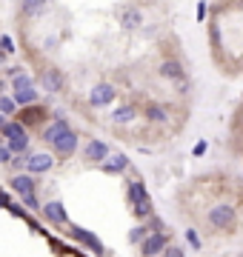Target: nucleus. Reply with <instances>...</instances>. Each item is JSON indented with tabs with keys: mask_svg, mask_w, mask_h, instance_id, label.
Here are the masks:
<instances>
[{
	"mask_svg": "<svg viewBox=\"0 0 243 257\" xmlns=\"http://www.w3.org/2000/svg\"><path fill=\"white\" fill-rule=\"evenodd\" d=\"M20 72H23V66H3V77H9V80L12 77H18Z\"/></svg>",
	"mask_w": 243,
	"mask_h": 257,
	"instance_id": "30",
	"label": "nucleus"
},
{
	"mask_svg": "<svg viewBox=\"0 0 243 257\" xmlns=\"http://www.w3.org/2000/svg\"><path fill=\"white\" fill-rule=\"evenodd\" d=\"M141 114L149 120L152 126H166L169 123V106L166 103H155L152 100V103H146V106L141 109Z\"/></svg>",
	"mask_w": 243,
	"mask_h": 257,
	"instance_id": "17",
	"label": "nucleus"
},
{
	"mask_svg": "<svg viewBox=\"0 0 243 257\" xmlns=\"http://www.w3.org/2000/svg\"><path fill=\"white\" fill-rule=\"evenodd\" d=\"M49 9H52L49 0H20V18L26 20H40Z\"/></svg>",
	"mask_w": 243,
	"mask_h": 257,
	"instance_id": "18",
	"label": "nucleus"
},
{
	"mask_svg": "<svg viewBox=\"0 0 243 257\" xmlns=\"http://www.w3.org/2000/svg\"><path fill=\"white\" fill-rule=\"evenodd\" d=\"M49 243H52V248H55L57 254H66V251H69V248H66V246H63V243H60L57 237H49Z\"/></svg>",
	"mask_w": 243,
	"mask_h": 257,
	"instance_id": "33",
	"label": "nucleus"
},
{
	"mask_svg": "<svg viewBox=\"0 0 243 257\" xmlns=\"http://www.w3.org/2000/svg\"><path fill=\"white\" fill-rule=\"evenodd\" d=\"M117 94H120V89H117L114 83L100 80V83H94L92 89H89L86 100H89V106H92V109H106V106H112V103L117 100Z\"/></svg>",
	"mask_w": 243,
	"mask_h": 257,
	"instance_id": "1",
	"label": "nucleus"
},
{
	"mask_svg": "<svg viewBox=\"0 0 243 257\" xmlns=\"http://www.w3.org/2000/svg\"><path fill=\"white\" fill-rule=\"evenodd\" d=\"M9 160H12L9 146H6V143H0V166H9Z\"/></svg>",
	"mask_w": 243,
	"mask_h": 257,
	"instance_id": "29",
	"label": "nucleus"
},
{
	"mask_svg": "<svg viewBox=\"0 0 243 257\" xmlns=\"http://www.w3.org/2000/svg\"><path fill=\"white\" fill-rule=\"evenodd\" d=\"M109 155H112L109 143H103V140H97V138H89V140H86V146H83V160H86V163L100 166Z\"/></svg>",
	"mask_w": 243,
	"mask_h": 257,
	"instance_id": "9",
	"label": "nucleus"
},
{
	"mask_svg": "<svg viewBox=\"0 0 243 257\" xmlns=\"http://www.w3.org/2000/svg\"><path fill=\"white\" fill-rule=\"evenodd\" d=\"M0 143H3V138H0Z\"/></svg>",
	"mask_w": 243,
	"mask_h": 257,
	"instance_id": "39",
	"label": "nucleus"
},
{
	"mask_svg": "<svg viewBox=\"0 0 243 257\" xmlns=\"http://www.w3.org/2000/svg\"><path fill=\"white\" fill-rule=\"evenodd\" d=\"M40 214H43V220L52 223V226H69V214H66V206L60 200H46L43 209H40Z\"/></svg>",
	"mask_w": 243,
	"mask_h": 257,
	"instance_id": "12",
	"label": "nucleus"
},
{
	"mask_svg": "<svg viewBox=\"0 0 243 257\" xmlns=\"http://www.w3.org/2000/svg\"><path fill=\"white\" fill-rule=\"evenodd\" d=\"M97 169H100L103 175H123V172H129L132 169V160L123 155V152H114V155H109Z\"/></svg>",
	"mask_w": 243,
	"mask_h": 257,
	"instance_id": "15",
	"label": "nucleus"
},
{
	"mask_svg": "<svg viewBox=\"0 0 243 257\" xmlns=\"http://www.w3.org/2000/svg\"><path fill=\"white\" fill-rule=\"evenodd\" d=\"M138 114H141V109H138V103H120V106H114L112 114H109V120H112L114 126H129V123H135L138 120Z\"/></svg>",
	"mask_w": 243,
	"mask_h": 257,
	"instance_id": "13",
	"label": "nucleus"
},
{
	"mask_svg": "<svg viewBox=\"0 0 243 257\" xmlns=\"http://www.w3.org/2000/svg\"><path fill=\"white\" fill-rule=\"evenodd\" d=\"M38 83H40V89H43V92H49V94H63L66 74L60 72V69H55V66H46V69L38 74Z\"/></svg>",
	"mask_w": 243,
	"mask_h": 257,
	"instance_id": "5",
	"label": "nucleus"
},
{
	"mask_svg": "<svg viewBox=\"0 0 243 257\" xmlns=\"http://www.w3.org/2000/svg\"><path fill=\"white\" fill-rule=\"evenodd\" d=\"M206 12H209V9H206V3L200 0V3H197V20H203V18H206Z\"/></svg>",
	"mask_w": 243,
	"mask_h": 257,
	"instance_id": "36",
	"label": "nucleus"
},
{
	"mask_svg": "<svg viewBox=\"0 0 243 257\" xmlns=\"http://www.w3.org/2000/svg\"><path fill=\"white\" fill-rule=\"evenodd\" d=\"M206 149H209V143H206V140H197V143H195V149H192V155H195V157H200V155H206Z\"/></svg>",
	"mask_w": 243,
	"mask_h": 257,
	"instance_id": "32",
	"label": "nucleus"
},
{
	"mask_svg": "<svg viewBox=\"0 0 243 257\" xmlns=\"http://www.w3.org/2000/svg\"><path fill=\"white\" fill-rule=\"evenodd\" d=\"M103 257H109V254H103Z\"/></svg>",
	"mask_w": 243,
	"mask_h": 257,
	"instance_id": "40",
	"label": "nucleus"
},
{
	"mask_svg": "<svg viewBox=\"0 0 243 257\" xmlns=\"http://www.w3.org/2000/svg\"><path fill=\"white\" fill-rule=\"evenodd\" d=\"M69 120H66V114H57V117H52L46 123V126L40 128V140H43V143H46V146H55L57 140L63 138L66 132H69Z\"/></svg>",
	"mask_w": 243,
	"mask_h": 257,
	"instance_id": "6",
	"label": "nucleus"
},
{
	"mask_svg": "<svg viewBox=\"0 0 243 257\" xmlns=\"http://www.w3.org/2000/svg\"><path fill=\"white\" fill-rule=\"evenodd\" d=\"M146 223H149V229H152V231H166V223H163V217H158V214H152Z\"/></svg>",
	"mask_w": 243,
	"mask_h": 257,
	"instance_id": "28",
	"label": "nucleus"
},
{
	"mask_svg": "<svg viewBox=\"0 0 243 257\" xmlns=\"http://www.w3.org/2000/svg\"><path fill=\"white\" fill-rule=\"evenodd\" d=\"M66 234H69L72 240H77L80 246H86L92 254H97V257L109 254V251H106V246L100 243V237H97V234H92L89 229H83V226H77V223H69V226H66Z\"/></svg>",
	"mask_w": 243,
	"mask_h": 257,
	"instance_id": "3",
	"label": "nucleus"
},
{
	"mask_svg": "<svg viewBox=\"0 0 243 257\" xmlns=\"http://www.w3.org/2000/svg\"><path fill=\"white\" fill-rule=\"evenodd\" d=\"M12 97H15V103L20 106H32V103H40V92L38 86H32V89H20V92H12Z\"/></svg>",
	"mask_w": 243,
	"mask_h": 257,
	"instance_id": "19",
	"label": "nucleus"
},
{
	"mask_svg": "<svg viewBox=\"0 0 243 257\" xmlns=\"http://www.w3.org/2000/svg\"><path fill=\"white\" fill-rule=\"evenodd\" d=\"M6 60H9V55H6V52H0V69L6 66Z\"/></svg>",
	"mask_w": 243,
	"mask_h": 257,
	"instance_id": "37",
	"label": "nucleus"
},
{
	"mask_svg": "<svg viewBox=\"0 0 243 257\" xmlns=\"http://www.w3.org/2000/svg\"><path fill=\"white\" fill-rule=\"evenodd\" d=\"M117 20H120V26L126 29V32H138V29L143 26V12L135 6V3H129V6H117Z\"/></svg>",
	"mask_w": 243,
	"mask_h": 257,
	"instance_id": "11",
	"label": "nucleus"
},
{
	"mask_svg": "<svg viewBox=\"0 0 243 257\" xmlns=\"http://www.w3.org/2000/svg\"><path fill=\"white\" fill-rule=\"evenodd\" d=\"M26 157H29V155H12L9 166L15 169V172H23V169H26Z\"/></svg>",
	"mask_w": 243,
	"mask_h": 257,
	"instance_id": "27",
	"label": "nucleus"
},
{
	"mask_svg": "<svg viewBox=\"0 0 243 257\" xmlns=\"http://www.w3.org/2000/svg\"><path fill=\"white\" fill-rule=\"evenodd\" d=\"M9 203H12V197H9V194H6V192H3V189H0V209H6Z\"/></svg>",
	"mask_w": 243,
	"mask_h": 257,
	"instance_id": "35",
	"label": "nucleus"
},
{
	"mask_svg": "<svg viewBox=\"0 0 243 257\" xmlns=\"http://www.w3.org/2000/svg\"><path fill=\"white\" fill-rule=\"evenodd\" d=\"M189 92H192V80H189V77L175 80V94H178V97H183V94H189Z\"/></svg>",
	"mask_w": 243,
	"mask_h": 257,
	"instance_id": "24",
	"label": "nucleus"
},
{
	"mask_svg": "<svg viewBox=\"0 0 243 257\" xmlns=\"http://www.w3.org/2000/svg\"><path fill=\"white\" fill-rule=\"evenodd\" d=\"M77 146H80V135H77L75 128H69L63 138L52 146V155H55L57 160H72V157H75V152H77Z\"/></svg>",
	"mask_w": 243,
	"mask_h": 257,
	"instance_id": "8",
	"label": "nucleus"
},
{
	"mask_svg": "<svg viewBox=\"0 0 243 257\" xmlns=\"http://www.w3.org/2000/svg\"><path fill=\"white\" fill-rule=\"evenodd\" d=\"M0 52H6V55H15L18 52V46H15V40H12L9 35H0Z\"/></svg>",
	"mask_w": 243,
	"mask_h": 257,
	"instance_id": "25",
	"label": "nucleus"
},
{
	"mask_svg": "<svg viewBox=\"0 0 243 257\" xmlns=\"http://www.w3.org/2000/svg\"><path fill=\"white\" fill-rule=\"evenodd\" d=\"M9 189L18 197H23V194H35L38 192V177L29 175V172H15V175L9 177Z\"/></svg>",
	"mask_w": 243,
	"mask_h": 257,
	"instance_id": "10",
	"label": "nucleus"
},
{
	"mask_svg": "<svg viewBox=\"0 0 243 257\" xmlns=\"http://www.w3.org/2000/svg\"><path fill=\"white\" fill-rule=\"evenodd\" d=\"M20 203H23L29 211H40V209H43V203H40L38 192H35V194H23V197H20Z\"/></svg>",
	"mask_w": 243,
	"mask_h": 257,
	"instance_id": "23",
	"label": "nucleus"
},
{
	"mask_svg": "<svg viewBox=\"0 0 243 257\" xmlns=\"http://www.w3.org/2000/svg\"><path fill=\"white\" fill-rule=\"evenodd\" d=\"M43 49L55 52V49H57V37H46V40H43Z\"/></svg>",
	"mask_w": 243,
	"mask_h": 257,
	"instance_id": "34",
	"label": "nucleus"
},
{
	"mask_svg": "<svg viewBox=\"0 0 243 257\" xmlns=\"http://www.w3.org/2000/svg\"><path fill=\"white\" fill-rule=\"evenodd\" d=\"M132 172V169H129ZM149 197V192H146V183H143V177L138 175V172H132V177L126 180V203L129 206H135V203H141Z\"/></svg>",
	"mask_w": 243,
	"mask_h": 257,
	"instance_id": "14",
	"label": "nucleus"
},
{
	"mask_svg": "<svg viewBox=\"0 0 243 257\" xmlns=\"http://www.w3.org/2000/svg\"><path fill=\"white\" fill-rule=\"evenodd\" d=\"M149 231H152V229H149V223H146V220H141L138 226H135V229L129 231V243H132V246H138V243H141V240L146 237Z\"/></svg>",
	"mask_w": 243,
	"mask_h": 257,
	"instance_id": "22",
	"label": "nucleus"
},
{
	"mask_svg": "<svg viewBox=\"0 0 243 257\" xmlns=\"http://www.w3.org/2000/svg\"><path fill=\"white\" fill-rule=\"evenodd\" d=\"M0 114H6V117H15L18 114V103L12 94H0Z\"/></svg>",
	"mask_w": 243,
	"mask_h": 257,
	"instance_id": "21",
	"label": "nucleus"
},
{
	"mask_svg": "<svg viewBox=\"0 0 243 257\" xmlns=\"http://www.w3.org/2000/svg\"><path fill=\"white\" fill-rule=\"evenodd\" d=\"M169 243H172L169 231H149V234L138 243V257H160Z\"/></svg>",
	"mask_w": 243,
	"mask_h": 257,
	"instance_id": "4",
	"label": "nucleus"
},
{
	"mask_svg": "<svg viewBox=\"0 0 243 257\" xmlns=\"http://www.w3.org/2000/svg\"><path fill=\"white\" fill-rule=\"evenodd\" d=\"M57 163V157L52 155V152H29L26 157V172L29 175H46V172H52Z\"/></svg>",
	"mask_w": 243,
	"mask_h": 257,
	"instance_id": "7",
	"label": "nucleus"
},
{
	"mask_svg": "<svg viewBox=\"0 0 243 257\" xmlns=\"http://www.w3.org/2000/svg\"><path fill=\"white\" fill-rule=\"evenodd\" d=\"M35 86V77L29 72H20L18 77H12V92H20V89H32Z\"/></svg>",
	"mask_w": 243,
	"mask_h": 257,
	"instance_id": "20",
	"label": "nucleus"
},
{
	"mask_svg": "<svg viewBox=\"0 0 243 257\" xmlns=\"http://www.w3.org/2000/svg\"><path fill=\"white\" fill-rule=\"evenodd\" d=\"M6 120H9L6 114H0V132H3V126H6Z\"/></svg>",
	"mask_w": 243,
	"mask_h": 257,
	"instance_id": "38",
	"label": "nucleus"
},
{
	"mask_svg": "<svg viewBox=\"0 0 243 257\" xmlns=\"http://www.w3.org/2000/svg\"><path fill=\"white\" fill-rule=\"evenodd\" d=\"M52 117L46 103H32V106H20L15 120H20L26 128H38V126H46V120Z\"/></svg>",
	"mask_w": 243,
	"mask_h": 257,
	"instance_id": "2",
	"label": "nucleus"
},
{
	"mask_svg": "<svg viewBox=\"0 0 243 257\" xmlns=\"http://www.w3.org/2000/svg\"><path fill=\"white\" fill-rule=\"evenodd\" d=\"M186 240H189V246L192 248H200V237L195 234V229H186Z\"/></svg>",
	"mask_w": 243,
	"mask_h": 257,
	"instance_id": "31",
	"label": "nucleus"
},
{
	"mask_svg": "<svg viewBox=\"0 0 243 257\" xmlns=\"http://www.w3.org/2000/svg\"><path fill=\"white\" fill-rule=\"evenodd\" d=\"M160 257H186V251H183V246H175V243H169L166 248H163V254Z\"/></svg>",
	"mask_w": 243,
	"mask_h": 257,
	"instance_id": "26",
	"label": "nucleus"
},
{
	"mask_svg": "<svg viewBox=\"0 0 243 257\" xmlns=\"http://www.w3.org/2000/svg\"><path fill=\"white\" fill-rule=\"evenodd\" d=\"M158 77H163V80H180V77H186V69H183V63H180L178 57H163L158 63Z\"/></svg>",
	"mask_w": 243,
	"mask_h": 257,
	"instance_id": "16",
	"label": "nucleus"
}]
</instances>
